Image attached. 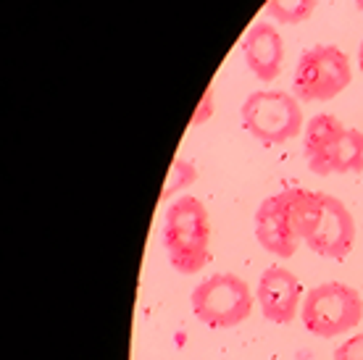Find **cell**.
Returning <instances> with one entry per match:
<instances>
[{"instance_id": "1", "label": "cell", "mask_w": 363, "mask_h": 360, "mask_svg": "<svg viewBox=\"0 0 363 360\" xmlns=\"http://www.w3.org/2000/svg\"><path fill=\"white\" fill-rule=\"evenodd\" d=\"M211 221L203 200L184 195L177 198L164 218V247L174 269L192 276L208 263Z\"/></svg>"}, {"instance_id": "2", "label": "cell", "mask_w": 363, "mask_h": 360, "mask_svg": "<svg viewBox=\"0 0 363 360\" xmlns=\"http://www.w3.org/2000/svg\"><path fill=\"white\" fill-rule=\"evenodd\" d=\"M361 318L363 298L358 295V289L340 281L318 284L303 298V326L321 339L342 337L361 324Z\"/></svg>"}, {"instance_id": "3", "label": "cell", "mask_w": 363, "mask_h": 360, "mask_svg": "<svg viewBox=\"0 0 363 360\" xmlns=\"http://www.w3.org/2000/svg\"><path fill=\"white\" fill-rule=\"evenodd\" d=\"M192 313L211 329H232L247 321L253 310V292L237 274H216L192 289Z\"/></svg>"}, {"instance_id": "4", "label": "cell", "mask_w": 363, "mask_h": 360, "mask_svg": "<svg viewBox=\"0 0 363 360\" xmlns=\"http://www.w3.org/2000/svg\"><path fill=\"white\" fill-rule=\"evenodd\" d=\"M242 124L264 145H284L303 132V108L290 92L258 90L242 103Z\"/></svg>"}, {"instance_id": "5", "label": "cell", "mask_w": 363, "mask_h": 360, "mask_svg": "<svg viewBox=\"0 0 363 360\" xmlns=\"http://www.w3.org/2000/svg\"><path fill=\"white\" fill-rule=\"evenodd\" d=\"M353 79L345 50L337 45H313L303 50L295 66L292 90L300 103H324L337 98Z\"/></svg>"}, {"instance_id": "6", "label": "cell", "mask_w": 363, "mask_h": 360, "mask_svg": "<svg viewBox=\"0 0 363 360\" xmlns=\"http://www.w3.org/2000/svg\"><path fill=\"white\" fill-rule=\"evenodd\" d=\"M353 242H355L353 213L335 195H324L321 218H318L313 235L306 240V244L316 255H321V258L342 261V258H347V252L353 250Z\"/></svg>"}, {"instance_id": "7", "label": "cell", "mask_w": 363, "mask_h": 360, "mask_svg": "<svg viewBox=\"0 0 363 360\" xmlns=\"http://www.w3.org/2000/svg\"><path fill=\"white\" fill-rule=\"evenodd\" d=\"M261 313L272 324H292L303 305V287L292 271L281 266H269L258 281Z\"/></svg>"}, {"instance_id": "8", "label": "cell", "mask_w": 363, "mask_h": 360, "mask_svg": "<svg viewBox=\"0 0 363 360\" xmlns=\"http://www.w3.org/2000/svg\"><path fill=\"white\" fill-rule=\"evenodd\" d=\"M255 240L272 255H279V258L295 255L300 237L295 235V226L290 221L284 189L272 195V198H266L258 206V210H255Z\"/></svg>"}, {"instance_id": "9", "label": "cell", "mask_w": 363, "mask_h": 360, "mask_svg": "<svg viewBox=\"0 0 363 360\" xmlns=\"http://www.w3.org/2000/svg\"><path fill=\"white\" fill-rule=\"evenodd\" d=\"M242 55H245L247 69L253 72L255 79L274 81L284 63V40H281L279 29L274 24H264V21L253 24L242 40Z\"/></svg>"}, {"instance_id": "10", "label": "cell", "mask_w": 363, "mask_h": 360, "mask_svg": "<svg viewBox=\"0 0 363 360\" xmlns=\"http://www.w3.org/2000/svg\"><path fill=\"white\" fill-rule=\"evenodd\" d=\"M308 169L318 176L329 174H358L363 171V132L361 129H342L340 137L329 145L327 150L313 155Z\"/></svg>"}, {"instance_id": "11", "label": "cell", "mask_w": 363, "mask_h": 360, "mask_svg": "<svg viewBox=\"0 0 363 360\" xmlns=\"http://www.w3.org/2000/svg\"><path fill=\"white\" fill-rule=\"evenodd\" d=\"M287 198V210H290V221L295 226V235L306 242L313 229H316L318 218H321V208H324V192H311V189H284Z\"/></svg>"}, {"instance_id": "12", "label": "cell", "mask_w": 363, "mask_h": 360, "mask_svg": "<svg viewBox=\"0 0 363 360\" xmlns=\"http://www.w3.org/2000/svg\"><path fill=\"white\" fill-rule=\"evenodd\" d=\"M342 129H345V124L337 116H332V113H318V116L311 118L306 129H303V153H306V161H311L321 150H327L329 145L340 137Z\"/></svg>"}, {"instance_id": "13", "label": "cell", "mask_w": 363, "mask_h": 360, "mask_svg": "<svg viewBox=\"0 0 363 360\" xmlns=\"http://www.w3.org/2000/svg\"><path fill=\"white\" fill-rule=\"evenodd\" d=\"M313 9L316 0H266V13L279 24H303Z\"/></svg>"}, {"instance_id": "14", "label": "cell", "mask_w": 363, "mask_h": 360, "mask_svg": "<svg viewBox=\"0 0 363 360\" xmlns=\"http://www.w3.org/2000/svg\"><path fill=\"white\" fill-rule=\"evenodd\" d=\"M195 179H198V169H195L190 161H182V158H177V161L172 163V169H169V176H166L161 200L174 198L177 192H182L184 187H190Z\"/></svg>"}, {"instance_id": "15", "label": "cell", "mask_w": 363, "mask_h": 360, "mask_svg": "<svg viewBox=\"0 0 363 360\" xmlns=\"http://www.w3.org/2000/svg\"><path fill=\"white\" fill-rule=\"evenodd\" d=\"M335 360H363V334H355L335 350Z\"/></svg>"}, {"instance_id": "16", "label": "cell", "mask_w": 363, "mask_h": 360, "mask_svg": "<svg viewBox=\"0 0 363 360\" xmlns=\"http://www.w3.org/2000/svg\"><path fill=\"white\" fill-rule=\"evenodd\" d=\"M211 116H213V87H206V92H203V98H200V103H198V108H195V113H192V118H190V126L206 124Z\"/></svg>"}, {"instance_id": "17", "label": "cell", "mask_w": 363, "mask_h": 360, "mask_svg": "<svg viewBox=\"0 0 363 360\" xmlns=\"http://www.w3.org/2000/svg\"><path fill=\"white\" fill-rule=\"evenodd\" d=\"M358 66H361V72H363V40H361V47H358Z\"/></svg>"}, {"instance_id": "18", "label": "cell", "mask_w": 363, "mask_h": 360, "mask_svg": "<svg viewBox=\"0 0 363 360\" xmlns=\"http://www.w3.org/2000/svg\"><path fill=\"white\" fill-rule=\"evenodd\" d=\"M355 6H358V11L363 13V0H355Z\"/></svg>"}]
</instances>
